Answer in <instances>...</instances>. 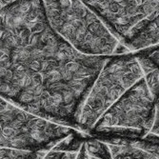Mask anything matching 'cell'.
<instances>
[{
    "mask_svg": "<svg viewBox=\"0 0 159 159\" xmlns=\"http://www.w3.org/2000/svg\"><path fill=\"white\" fill-rule=\"evenodd\" d=\"M75 159H111L106 143L101 139L87 135L76 151Z\"/></svg>",
    "mask_w": 159,
    "mask_h": 159,
    "instance_id": "cell-8",
    "label": "cell"
},
{
    "mask_svg": "<svg viewBox=\"0 0 159 159\" xmlns=\"http://www.w3.org/2000/svg\"><path fill=\"white\" fill-rule=\"evenodd\" d=\"M63 152L64 150L62 149V140H61L58 144H56V146L47 150L42 154L40 159H61Z\"/></svg>",
    "mask_w": 159,
    "mask_h": 159,
    "instance_id": "cell-10",
    "label": "cell"
},
{
    "mask_svg": "<svg viewBox=\"0 0 159 159\" xmlns=\"http://www.w3.org/2000/svg\"><path fill=\"white\" fill-rule=\"evenodd\" d=\"M11 1H13V0H0V8L9 4V3H11Z\"/></svg>",
    "mask_w": 159,
    "mask_h": 159,
    "instance_id": "cell-11",
    "label": "cell"
},
{
    "mask_svg": "<svg viewBox=\"0 0 159 159\" xmlns=\"http://www.w3.org/2000/svg\"><path fill=\"white\" fill-rule=\"evenodd\" d=\"M108 58L82 54L55 34L42 0L0 8V94L29 112L76 129L78 109Z\"/></svg>",
    "mask_w": 159,
    "mask_h": 159,
    "instance_id": "cell-1",
    "label": "cell"
},
{
    "mask_svg": "<svg viewBox=\"0 0 159 159\" xmlns=\"http://www.w3.org/2000/svg\"><path fill=\"white\" fill-rule=\"evenodd\" d=\"M143 77L136 52L109 57L78 109L75 116L77 131L88 134L105 111Z\"/></svg>",
    "mask_w": 159,
    "mask_h": 159,
    "instance_id": "cell-3",
    "label": "cell"
},
{
    "mask_svg": "<svg viewBox=\"0 0 159 159\" xmlns=\"http://www.w3.org/2000/svg\"><path fill=\"white\" fill-rule=\"evenodd\" d=\"M42 4L52 29L78 52L103 57L129 52L105 20L82 0H42Z\"/></svg>",
    "mask_w": 159,
    "mask_h": 159,
    "instance_id": "cell-2",
    "label": "cell"
},
{
    "mask_svg": "<svg viewBox=\"0 0 159 159\" xmlns=\"http://www.w3.org/2000/svg\"><path fill=\"white\" fill-rule=\"evenodd\" d=\"M77 132L29 112L0 94V147L49 150Z\"/></svg>",
    "mask_w": 159,
    "mask_h": 159,
    "instance_id": "cell-5",
    "label": "cell"
},
{
    "mask_svg": "<svg viewBox=\"0 0 159 159\" xmlns=\"http://www.w3.org/2000/svg\"><path fill=\"white\" fill-rule=\"evenodd\" d=\"M97 138L106 143L111 159H158V135Z\"/></svg>",
    "mask_w": 159,
    "mask_h": 159,
    "instance_id": "cell-7",
    "label": "cell"
},
{
    "mask_svg": "<svg viewBox=\"0 0 159 159\" xmlns=\"http://www.w3.org/2000/svg\"><path fill=\"white\" fill-rule=\"evenodd\" d=\"M93 9L123 45L158 20V0H82Z\"/></svg>",
    "mask_w": 159,
    "mask_h": 159,
    "instance_id": "cell-6",
    "label": "cell"
},
{
    "mask_svg": "<svg viewBox=\"0 0 159 159\" xmlns=\"http://www.w3.org/2000/svg\"><path fill=\"white\" fill-rule=\"evenodd\" d=\"M47 150L33 151L14 147H0V159H40Z\"/></svg>",
    "mask_w": 159,
    "mask_h": 159,
    "instance_id": "cell-9",
    "label": "cell"
},
{
    "mask_svg": "<svg viewBox=\"0 0 159 159\" xmlns=\"http://www.w3.org/2000/svg\"><path fill=\"white\" fill-rule=\"evenodd\" d=\"M158 135V99L141 78L99 118L88 135L145 137Z\"/></svg>",
    "mask_w": 159,
    "mask_h": 159,
    "instance_id": "cell-4",
    "label": "cell"
}]
</instances>
